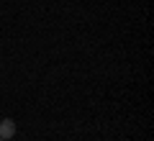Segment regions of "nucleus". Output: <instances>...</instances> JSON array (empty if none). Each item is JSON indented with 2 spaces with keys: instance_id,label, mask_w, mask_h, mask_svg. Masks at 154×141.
Here are the masks:
<instances>
[{
  "instance_id": "2",
  "label": "nucleus",
  "mask_w": 154,
  "mask_h": 141,
  "mask_svg": "<svg viewBox=\"0 0 154 141\" xmlns=\"http://www.w3.org/2000/svg\"><path fill=\"white\" fill-rule=\"evenodd\" d=\"M0 141H8V139H0Z\"/></svg>"
},
{
  "instance_id": "1",
  "label": "nucleus",
  "mask_w": 154,
  "mask_h": 141,
  "mask_svg": "<svg viewBox=\"0 0 154 141\" xmlns=\"http://www.w3.org/2000/svg\"><path fill=\"white\" fill-rule=\"evenodd\" d=\"M13 136H16V121L3 118L0 121V139H13Z\"/></svg>"
}]
</instances>
